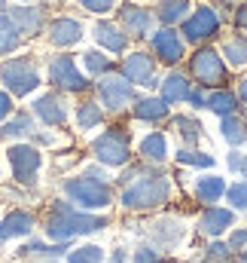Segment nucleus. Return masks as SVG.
Returning <instances> with one entry per match:
<instances>
[{
	"instance_id": "1",
	"label": "nucleus",
	"mask_w": 247,
	"mask_h": 263,
	"mask_svg": "<svg viewBox=\"0 0 247 263\" xmlns=\"http://www.w3.org/2000/svg\"><path fill=\"white\" fill-rule=\"evenodd\" d=\"M104 227H107V217L92 214V211H79L70 202H55L46 214V236L55 242H70L73 236L98 233Z\"/></svg>"
},
{
	"instance_id": "2",
	"label": "nucleus",
	"mask_w": 247,
	"mask_h": 263,
	"mask_svg": "<svg viewBox=\"0 0 247 263\" xmlns=\"http://www.w3.org/2000/svg\"><path fill=\"white\" fill-rule=\"evenodd\" d=\"M171 196V181H168V175H162V172H147V175H140L134 184H128L122 187V202L128 211H150V208H159V205H165Z\"/></svg>"
},
{
	"instance_id": "3",
	"label": "nucleus",
	"mask_w": 247,
	"mask_h": 263,
	"mask_svg": "<svg viewBox=\"0 0 247 263\" xmlns=\"http://www.w3.org/2000/svg\"><path fill=\"white\" fill-rule=\"evenodd\" d=\"M64 196L79 211H101L113 202V190L104 181H95V178L83 175V178H67L64 181Z\"/></svg>"
},
{
	"instance_id": "4",
	"label": "nucleus",
	"mask_w": 247,
	"mask_h": 263,
	"mask_svg": "<svg viewBox=\"0 0 247 263\" xmlns=\"http://www.w3.org/2000/svg\"><path fill=\"white\" fill-rule=\"evenodd\" d=\"M92 153L98 156L101 165H107V168H119V165H125V162L131 159V138H128V132L125 129H116V126H113V129H107L104 135L95 138Z\"/></svg>"
},
{
	"instance_id": "5",
	"label": "nucleus",
	"mask_w": 247,
	"mask_h": 263,
	"mask_svg": "<svg viewBox=\"0 0 247 263\" xmlns=\"http://www.w3.org/2000/svg\"><path fill=\"white\" fill-rule=\"evenodd\" d=\"M189 73L195 77V83L204 89H223L226 86V80H229V70H226V62H223V55L220 52H214V49H198L195 55H192V62H189Z\"/></svg>"
},
{
	"instance_id": "6",
	"label": "nucleus",
	"mask_w": 247,
	"mask_h": 263,
	"mask_svg": "<svg viewBox=\"0 0 247 263\" xmlns=\"http://www.w3.org/2000/svg\"><path fill=\"white\" fill-rule=\"evenodd\" d=\"M0 80H3L9 95H28V92H34L40 86V73H37L34 62H28V59L3 62L0 65Z\"/></svg>"
},
{
	"instance_id": "7",
	"label": "nucleus",
	"mask_w": 247,
	"mask_h": 263,
	"mask_svg": "<svg viewBox=\"0 0 247 263\" xmlns=\"http://www.w3.org/2000/svg\"><path fill=\"white\" fill-rule=\"evenodd\" d=\"M6 159H9L12 178L18 184H34L37 181V168H40V159L43 156H40V150L34 144H15V147H9Z\"/></svg>"
},
{
	"instance_id": "8",
	"label": "nucleus",
	"mask_w": 247,
	"mask_h": 263,
	"mask_svg": "<svg viewBox=\"0 0 247 263\" xmlns=\"http://www.w3.org/2000/svg\"><path fill=\"white\" fill-rule=\"evenodd\" d=\"M98 95H101V104H104L107 110L119 114V110H125V107L134 101V86H131L125 77L107 73V77H101V83H98Z\"/></svg>"
},
{
	"instance_id": "9",
	"label": "nucleus",
	"mask_w": 247,
	"mask_h": 263,
	"mask_svg": "<svg viewBox=\"0 0 247 263\" xmlns=\"http://www.w3.org/2000/svg\"><path fill=\"white\" fill-rule=\"evenodd\" d=\"M122 77L131 86H134V83H140V86H147V89H156V86H159L156 62H153V55H147V52H131V55H125Z\"/></svg>"
},
{
	"instance_id": "10",
	"label": "nucleus",
	"mask_w": 247,
	"mask_h": 263,
	"mask_svg": "<svg viewBox=\"0 0 247 263\" xmlns=\"http://www.w3.org/2000/svg\"><path fill=\"white\" fill-rule=\"evenodd\" d=\"M217 31H220V18H217V12L211 6H198L183 22V37L189 43H201V40L214 37Z\"/></svg>"
},
{
	"instance_id": "11",
	"label": "nucleus",
	"mask_w": 247,
	"mask_h": 263,
	"mask_svg": "<svg viewBox=\"0 0 247 263\" xmlns=\"http://www.w3.org/2000/svg\"><path fill=\"white\" fill-rule=\"evenodd\" d=\"M49 80L58 86V89H67V92H83L89 86V80L76 70V62L70 55H58L52 65H49Z\"/></svg>"
},
{
	"instance_id": "12",
	"label": "nucleus",
	"mask_w": 247,
	"mask_h": 263,
	"mask_svg": "<svg viewBox=\"0 0 247 263\" xmlns=\"http://www.w3.org/2000/svg\"><path fill=\"white\" fill-rule=\"evenodd\" d=\"M186 236V227L180 220H174V217H165V220H156V223H150V239H153V245L156 248H177L180 242H183Z\"/></svg>"
},
{
	"instance_id": "13",
	"label": "nucleus",
	"mask_w": 247,
	"mask_h": 263,
	"mask_svg": "<svg viewBox=\"0 0 247 263\" xmlns=\"http://www.w3.org/2000/svg\"><path fill=\"white\" fill-rule=\"evenodd\" d=\"M232 223H235V211H232V208H220V205L204 208V214L198 217V230H201L204 236H211V239L223 236Z\"/></svg>"
},
{
	"instance_id": "14",
	"label": "nucleus",
	"mask_w": 247,
	"mask_h": 263,
	"mask_svg": "<svg viewBox=\"0 0 247 263\" xmlns=\"http://www.w3.org/2000/svg\"><path fill=\"white\" fill-rule=\"evenodd\" d=\"M34 114L46 123V126H64L67 120V104L58 92H46L34 101Z\"/></svg>"
},
{
	"instance_id": "15",
	"label": "nucleus",
	"mask_w": 247,
	"mask_h": 263,
	"mask_svg": "<svg viewBox=\"0 0 247 263\" xmlns=\"http://www.w3.org/2000/svg\"><path fill=\"white\" fill-rule=\"evenodd\" d=\"M153 49H156V55H159L165 65H177V62L183 59V40H180V34L171 31V28L156 31V37H153Z\"/></svg>"
},
{
	"instance_id": "16",
	"label": "nucleus",
	"mask_w": 247,
	"mask_h": 263,
	"mask_svg": "<svg viewBox=\"0 0 247 263\" xmlns=\"http://www.w3.org/2000/svg\"><path fill=\"white\" fill-rule=\"evenodd\" d=\"M31 230H34V214L28 211H9L0 220V239H18V236H28Z\"/></svg>"
},
{
	"instance_id": "17",
	"label": "nucleus",
	"mask_w": 247,
	"mask_h": 263,
	"mask_svg": "<svg viewBox=\"0 0 247 263\" xmlns=\"http://www.w3.org/2000/svg\"><path fill=\"white\" fill-rule=\"evenodd\" d=\"M195 196H198V202H204L211 208L214 202H220V199L226 196V181L220 175H201L195 181Z\"/></svg>"
},
{
	"instance_id": "18",
	"label": "nucleus",
	"mask_w": 247,
	"mask_h": 263,
	"mask_svg": "<svg viewBox=\"0 0 247 263\" xmlns=\"http://www.w3.org/2000/svg\"><path fill=\"white\" fill-rule=\"evenodd\" d=\"M119 18H122L125 31H131L137 37H143V34L153 31V12H147L143 6H125L122 12H119Z\"/></svg>"
},
{
	"instance_id": "19",
	"label": "nucleus",
	"mask_w": 247,
	"mask_h": 263,
	"mask_svg": "<svg viewBox=\"0 0 247 263\" xmlns=\"http://www.w3.org/2000/svg\"><path fill=\"white\" fill-rule=\"evenodd\" d=\"M95 40H98L107 52H125V46H128L125 31H119V28L110 25V22H98V25H95Z\"/></svg>"
},
{
	"instance_id": "20",
	"label": "nucleus",
	"mask_w": 247,
	"mask_h": 263,
	"mask_svg": "<svg viewBox=\"0 0 247 263\" xmlns=\"http://www.w3.org/2000/svg\"><path fill=\"white\" fill-rule=\"evenodd\" d=\"M189 89H192L189 80H186L183 73L174 70V73H168V77L162 80V101H165L168 107H171V104H180V101L189 98Z\"/></svg>"
},
{
	"instance_id": "21",
	"label": "nucleus",
	"mask_w": 247,
	"mask_h": 263,
	"mask_svg": "<svg viewBox=\"0 0 247 263\" xmlns=\"http://www.w3.org/2000/svg\"><path fill=\"white\" fill-rule=\"evenodd\" d=\"M131 114H134V120H140V123H162V120L168 117V104H165L162 98H137Z\"/></svg>"
},
{
	"instance_id": "22",
	"label": "nucleus",
	"mask_w": 247,
	"mask_h": 263,
	"mask_svg": "<svg viewBox=\"0 0 247 263\" xmlns=\"http://www.w3.org/2000/svg\"><path fill=\"white\" fill-rule=\"evenodd\" d=\"M49 37H52L55 46H70V43L83 40V25L76 18H58V22H52Z\"/></svg>"
},
{
	"instance_id": "23",
	"label": "nucleus",
	"mask_w": 247,
	"mask_h": 263,
	"mask_svg": "<svg viewBox=\"0 0 247 263\" xmlns=\"http://www.w3.org/2000/svg\"><path fill=\"white\" fill-rule=\"evenodd\" d=\"M211 114H217V117H232L235 110H238V95L235 92H229V89H214L211 95H208V104H204Z\"/></svg>"
},
{
	"instance_id": "24",
	"label": "nucleus",
	"mask_w": 247,
	"mask_h": 263,
	"mask_svg": "<svg viewBox=\"0 0 247 263\" xmlns=\"http://www.w3.org/2000/svg\"><path fill=\"white\" fill-rule=\"evenodd\" d=\"M140 156L147 162H165L168 159V138L162 132H153L140 141Z\"/></svg>"
},
{
	"instance_id": "25",
	"label": "nucleus",
	"mask_w": 247,
	"mask_h": 263,
	"mask_svg": "<svg viewBox=\"0 0 247 263\" xmlns=\"http://www.w3.org/2000/svg\"><path fill=\"white\" fill-rule=\"evenodd\" d=\"M220 135L226 138V144L241 147V144L247 141V120H244V117H238V114L223 117V123H220Z\"/></svg>"
},
{
	"instance_id": "26",
	"label": "nucleus",
	"mask_w": 247,
	"mask_h": 263,
	"mask_svg": "<svg viewBox=\"0 0 247 263\" xmlns=\"http://www.w3.org/2000/svg\"><path fill=\"white\" fill-rule=\"evenodd\" d=\"M9 15H12V22L18 25V31H25V34H37V31L43 28V12L34 9V6H15Z\"/></svg>"
},
{
	"instance_id": "27",
	"label": "nucleus",
	"mask_w": 247,
	"mask_h": 263,
	"mask_svg": "<svg viewBox=\"0 0 247 263\" xmlns=\"http://www.w3.org/2000/svg\"><path fill=\"white\" fill-rule=\"evenodd\" d=\"M22 43V31L12 22V15H0V55H9L12 49H18Z\"/></svg>"
},
{
	"instance_id": "28",
	"label": "nucleus",
	"mask_w": 247,
	"mask_h": 263,
	"mask_svg": "<svg viewBox=\"0 0 247 263\" xmlns=\"http://www.w3.org/2000/svg\"><path fill=\"white\" fill-rule=\"evenodd\" d=\"M76 123H79V129L83 132L98 129V126L104 123V110H101L95 101H83V104L76 107Z\"/></svg>"
},
{
	"instance_id": "29",
	"label": "nucleus",
	"mask_w": 247,
	"mask_h": 263,
	"mask_svg": "<svg viewBox=\"0 0 247 263\" xmlns=\"http://www.w3.org/2000/svg\"><path fill=\"white\" fill-rule=\"evenodd\" d=\"M31 132H34L31 114H15L12 120H6V123L0 126V138H25V135H31Z\"/></svg>"
},
{
	"instance_id": "30",
	"label": "nucleus",
	"mask_w": 247,
	"mask_h": 263,
	"mask_svg": "<svg viewBox=\"0 0 247 263\" xmlns=\"http://www.w3.org/2000/svg\"><path fill=\"white\" fill-rule=\"evenodd\" d=\"M223 55L232 67H244L247 65V40L244 37H229L223 43Z\"/></svg>"
},
{
	"instance_id": "31",
	"label": "nucleus",
	"mask_w": 247,
	"mask_h": 263,
	"mask_svg": "<svg viewBox=\"0 0 247 263\" xmlns=\"http://www.w3.org/2000/svg\"><path fill=\"white\" fill-rule=\"evenodd\" d=\"M174 129H177V135L183 138L186 147H195L198 138H201V123L192 120V117H174Z\"/></svg>"
},
{
	"instance_id": "32",
	"label": "nucleus",
	"mask_w": 247,
	"mask_h": 263,
	"mask_svg": "<svg viewBox=\"0 0 247 263\" xmlns=\"http://www.w3.org/2000/svg\"><path fill=\"white\" fill-rule=\"evenodd\" d=\"M156 12H159V18L165 25H174V22H180L186 12H189V0H162Z\"/></svg>"
},
{
	"instance_id": "33",
	"label": "nucleus",
	"mask_w": 247,
	"mask_h": 263,
	"mask_svg": "<svg viewBox=\"0 0 247 263\" xmlns=\"http://www.w3.org/2000/svg\"><path fill=\"white\" fill-rule=\"evenodd\" d=\"M177 162L180 165H192V168H214V156L211 153H201L195 147H180L177 150Z\"/></svg>"
},
{
	"instance_id": "34",
	"label": "nucleus",
	"mask_w": 247,
	"mask_h": 263,
	"mask_svg": "<svg viewBox=\"0 0 247 263\" xmlns=\"http://www.w3.org/2000/svg\"><path fill=\"white\" fill-rule=\"evenodd\" d=\"M83 65L86 70L92 73V77H107L110 73V59L104 55V52H98V49H89V52H83Z\"/></svg>"
},
{
	"instance_id": "35",
	"label": "nucleus",
	"mask_w": 247,
	"mask_h": 263,
	"mask_svg": "<svg viewBox=\"0 0 247 263\" xmlns=\"http://www.w3.org/2000/svg\"><path fill=\"white\" fill-rule=\"evenodd\" d=\"M67 263H104V248L98 245H79L67 254Z\"/></svg>"
},
{
	"instance_id": "36",
	"label": "nucleus",
	"mask_w": 247,
	"mask_h": 263,
	"mask_svg": "<svg viewBox=\"0 0 247 263\" xmlns=\"http://www.w3.org/2000/svg\"><path fill=\"white\" fill-rule=\"evenodd\" d=\"M226 199H229V208L232 211H247V181L229 184L226 187Z\"/></svg>"
},
{
	"instance_id": "37",
	"label": "nucleus",
	"mask_w": 247,
	"mask_h": 263,
	"mask_svg": "<svg viewBox=\"0 0 247 263\" xmlns=\"http://www.w3.org/2000/svg\"><path fill=\"white\" fill-rule=\"evenodd\" d=\"M204 263H232V251H229V245L214 239V242L208 245V251H204Z\"/></svg>"
},
{
	"instance_id": "38",
	"label": "nucleus",
	"mask_w": 247,
	"mask_h": 263,
	"mask_svg": "<svg viewBox=\"0 0 247 263\" xmlns=\"http://www.w3.org/2000/svg\"><path fill=\"white\" fill-rule=\"evenodd\" d=\"M131 263H165V257L159 254V248H153V245H140V248L134 251V260Z\"/></svg>"
},
{
	"instance_id": "39",
	"label": "nucleus",
	"mask_w": 247,
	"mask_h": 263,
	"mask_svg": "<svg viewBox=\"0 0 247 263\" xmlns=\"http://www.w3.org/2000/svg\"><path fill=\"white\" fill-rule=\"evenodd\" d=\"M226 245H229V251H232V254H235V251H244V248H247V230H232Z\"/></svg>"
},
{
	"instance_id": "40",
	"label": "nucleus",
	"mask_w": 247,
	"mask_h": 263,
	"mask_svg": "<svg viewBox=\"0 0 247 263\" xmlns=\"http://www.w3.org/2000/svg\"><path fill=\"white\" fill-rule=\"evenodd\" d=\"M79 3H83L86 9H92V12H107L116 0H79Z\"/></svg>"
},
{
	"instance_id": "41",
	"label": "nucleus",
	"mask_w": 247,
	"mask_h": 263,
	"mask_svg": "<svg viewBox=\"0 0 247 263\" xmlns=\"http://www.w3.org/2000/svg\"><path fill=\"white\" fill-rule=\"evenodd\" d=\"M9 114H12V98H9V92L0 89V123H3Z\"/></svg>"
},
{
	"instance_id": "42",
	"label": "nucleus",
	"mask_w": 247,
	"mask_h": 263,
	"mask_svg": "<svg viewBox=\"0 0 247 263\" xmlns=\"http://www.w3.org/2000/svg\"><path fill=\"white\" fill-rule=\"evenodd\" d=\"M186 101H189L192 107H204V104H208V95H204L201 89H189V98H186Z\"/></svg>"
},
{
	"instance_id": "43",
	"label": "nucleus",
	"mask_w": 247,
	"mask_h": 263,
	"mask_svg": "<svg viewBox=\"0 0 247 263\" xmlns=\"http://www.w3.org/2000/svg\"><path fill=\"white\" fill-rule=\"evenodd\" d=\"M241 159H244V156H241L238 150H232V153L226 156V165H229V172H238V168H241Z\"/></svg>"
},
{
	"instance_id": "44",
	"label": "nucleus",
	"mask_w": 247,
	"mask_h": 263,
	"mask_svg": "<svg viewBox=\"0 0 247 263\" xmlns=\"http://www.w3.org/2000/svg\"><path fill=\"white\" fill-rule=\"evenodd\" d=\"M235 25H238L241 31H247V3L238 9V12H235Z\"/></svg>"
},
{
	"instance_id": "45",
	"label": "nucleus",
	"mask_w": 247,
	"mask_h": 263,
	"mask_svg": "<svg viewBox=\"0 0 247 263\" xmlns=\"http://www.w3.org/2000/svg\"><path fill=\"white\" fill-rule=\"evenodd\" d=\"M238 101H244L247 104V73L238 80Z\"/></svg>"
},
{
	"instance_id": "46",
	"label": "nucleus",
	"mask_w": 247,
	"mask_h": 263,
	"mask_svg": "<svg viewBox=\"0 0 247 263\" xmlns=\"http://www.w3.org/2000/svg\"><path fill=\"white\" fill-rule=\"evenodd\" d=\"M110 263H125V251H122V248H116V251H113Z\"/></svg>"
},
{
	"instance_id": "47",
	"label": "nucleus",
	"mask_w": 247,
	"mask_h": 263,
	"mask_svg": "<svg viewBox=\"0 0 247 263\" xmlns=\"http://www.w3.org/2000/svg\"><path fill=\"white\" fill-rule=\"evenodd\" d=\"M238 175H241V178H244V181H247V156H244V159H241V168H238Z\"/></svg>"
},
{
	"instance_id": "48",
	"label": "nucleus",
	"mask_w": 247,
	"mask_h": 263,
	"mask_svg": "<svg viewBox=\"0 0 247 263\" xmlns=\"http://www.w3.org/2000/svg\"><path fill=\"white\" fill-rule=\"evenodd\" d=\"M238 263H247V248L241 251V257H238Z\"/></svg>"
},
{
	"instance_id": "49",
	"label": "nucleus",
	"mask_w": 247,
	"mask_h": 263,
	"mask_svg": "<svg viewBox=\"0 0 247 263\" xmlns=\"http://www.w3.org/2000/svg\"><path fill=\"white\" fill-rule=\"evenodd\" d=\"M0 9H3V0H0Z\"/></svg>"
}]
</instances>
